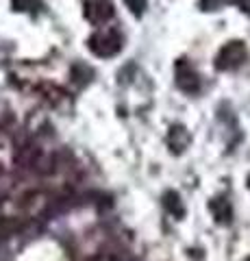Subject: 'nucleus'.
Instances as JSON below:
<instances>
[{
    "mask_svg": "<svg viewBox=\"0 0 250 261\" xmlns=\"http://www.w3.org/2000/svg\"><path fill=\"white\" fill-rule=\"evenodd\" d=\"M87 46L96 57H114L122 50V35L118 29H100L87 39Z\"/></svg>",
    "mask_w": 250,
    "mask_h": 261,
    "instance_id": "obj_1",
    "label": "nucleus"
},
{
    "mask_svg": "<svg viewBox=\"0 0 250 261\" xmlns=\"http://www.w3.org/2000/svg\"><path fill=\"white\" fill-rule=\"evenodd\" d=\"M246 59V46L241 42H229L227 46L220 50L215 59V68L217 70H235L241 61Z\"/></svg>",
    "mask_w": 250,
    "mask_h": 261,
    "instance_id": "obj_2",
    "label": "nucleus"
},
{
    "mask_svg": "<svg viewBox=\"0 0 250 261\" xmlns=\"http://www.w3.org/2000/svg\"><path fill=\"white\" fill-rule=\"evenodd\" d=\"M114 3L111 0H87L85 3V18L92 24H104L114 18Z\"/></svg>",
    "mask_w": 250,
    "mask_h": 261,
    "instance_id": "obj_3",
    "label": "nucleus"
},
{
    "mask_svg": "<svg viewBox=\"0 0 250 261\" xmlns=\"http://www.w3.org/2000/svg\"><path fill=\"white\" fill-rule=\"evenodd\" d=\"M176 85H179L183 92H187V94H193V92H198L200 89V79H198L196 72L191 70L189 63L181 61L179 65H176Z\"/></svg>",
    "mask_w": 250,
    "mask_h": 261,
    "instance_id": "obj_4",
    "label": "nucleus"
},
{
    "mask_svg": "<svg viewBox=\"0 0 250 261\" xmlns=\"http://www.w3.org/2000/svg\"><path fill=\"white\" fill-rule=\"evenodd\" d=\"M168 144L172 146V150L181 152L185 146L189 144V135L185 133V128H183V126H174V128L170 130V135H168Z\"/></svg>",
    "mask_w": 250,
    "mask_h": 261,
    "instance_id": "obj_5",
    "label": "nucleus"
},
{
    "mask_svg": "<svg viewBox=\"0 0 250 261\" xmlns=\"http://www.w3.org/2000/svg\"><path fill=\"white\" fill-rule=\"evenodd\" d=\"M211 205H215V207H211L215 220H217V222H222V224H227L229 220H231V207H229V202L224 200V198H215Z\"/></svg>",
    "mask_w": 250,
    "mask_h": 261,
    "instance_id": "obj_6",
    "label": "nucleus"
},
{
    "mask_svg": "<svg viewBox=\"0 0 250 261\" xmlns=\"http://www.w3.org/2000/svg\"><path fill=\"white\" fill-rule=\"evenodd\" d=\"M165 207H168V211H172L174 216H183V202H181V198H179V194H174V192H168L165 194Z\"/></svg>",
    "mask_w": 250,
    "mask_h": 261,
    "instance_id": "obj_7",
    "label": "nucleus"
},
{
    "mask_svg": "<svg viewBox=\"0 0 250 261\" xmlns=\"http://www.w3.org/2000/svg\"><path fill=\"white\" fill-rule=\"evenodd\" d=\"M15 11H33L35 7H39V0H11Z\"/></svg>",
    "mask_w": 250,
    "mask_h": 261,
    "instance_id": "obj_8",
    "label": "nucleus"
},
{
    "mask_svg": "<svg viewBox=\"0 0 250 261\" xmlns=\"http://www.w3.org/2000/svg\"><path fill=\"white\" fill-rule=\"evenodd\" d=\"M126 7L131 9L135 15H142L144 9H146V5H148V0H124Z\"/></svg>",
    "mask_w": 250,
    "mask_h": 261,
    "instance_id": "obj_9",
    "label": "nucleus"
},
{
    "mask_svg": "<svg viewBox=\"0 0 250 261\" xmlns=\"http://www.w3.org/2000/svg\"><path fill=\"white\" fill-rule=\"evenodd\" d=\"M224 3V0H200V5H203V9L207 11H215L217 7H220Z\"/></svg>",
    "mask_w": 250,
    "mask_h": 261,
    "instance_id": "obj_10",
    "label": "nucleus"
},
{
    "mask_svg": "<svg viewBox=\"0 0 250 261\" xmlns=\"http://www.w3.org/2000/svg\"><path fill=\"white\" fill-rule=\"evenodd\" d=\"M235 3H237L246 13H250V0H235Z\"/></svg>",
    "mask_w": 250,
    "mask_h": 261,
    "instance_id": "obj_11",
    "label": "nucleus"
},
{
    "mask_svg": "<svg viewBox=\"0 0 250 261\" xmlns=\"http://www.w3.org/2000/svg\"><path fill=\"white\" fill-rule=\"evenodd\" d=\"M246 261H250V257H248V259H246Z\"/></svg>",
    "mask_w": 250,
    "mask_h": 261,
    "instance_id": "obj_12",
    "label": "nucleus"
},
{
    "mask_svg": "<svg viewBox=\"0 0 250 261\" xmlns=\"http://www.w3.org/2000/svg\"><path fill=\"white\" fill-rule=\"evenodd\" d=\"M248 183H250V178H248Z\"/></svg>",
    "mask_w": 250,
    "mask_h": 261,
    "instance_id": "obj_13",
    "label": "nucleus"
}]
</instances>
